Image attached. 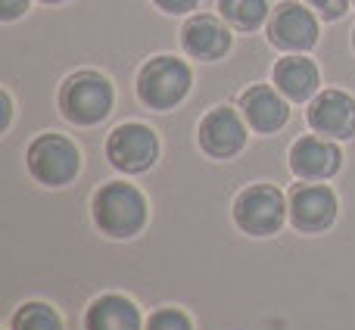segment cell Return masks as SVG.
Segmentation results:
<instances>
[{
  "instance_id": "1",
  "label": "cell",
  "mask_w": 355,
  "mask_h": 330,
  "mask_svg": "<svg viewBox=\"0 0 355 330\" xmlns=\"http://www.w3.org/2000/svg\"><path fill=\"white\" fill-rule=\"evenodd\" d=\"M94 221L110 237H135L147 225V200L125 181L103 184L94 193Z\"/></svg>"
},
{
  "instance_id": "2",
  "label": "cell",
  "mask_w": 355,
  "mask_h": 330,
  "mask_svg": "<svg viewBox=\"0 0 355 330\" xmlns=\"http://www.w3.org/2000/svg\"><path fill=\"white\" fill-rule=\"evenodd\" d=\"M112 85L97 72H75L60 87V110L72 125H97L112 110Z\"/></svg>"
},
{
  "instance_id": "3",
  "label": "cell",
  "mask_w": 355,
  "mask_h": 330,
  "mask_svg": "<svg viewBox=\"0 0 355 330\" xmlns=\"http://www.w3.org/2000/svg\"><path fill=\"white\" fill-rule=\"evenodd\" d=\"M190 66L175 56H156L137 75V97L150 110H175L190 91Z\"/></svg>"
},
{
  "instance_id": "4",
  "label": "cell",
  "mask_w": 355,
  "mask_h": 330,
  "mask_svg": "<svg viewBox=\"0 0 355 330\" xmlns=\"http://www.w3.org/2000/svg\"><path fill=\"white\" fill-rule=\"evenodd\" d=\"M28 171L35 181L47 184V187H62V184L75 181L81 168V153L69 137L62 134H41L31 141L28 153H25Z\"/></svg>"
},
{
  "instance_id": "5",
  "label": "cell",
  "mask_w": 355,
  "mask_h": 330,
  "mask_svg": "<svg viewBox=\"0 0 355 330\" xmlns=\"http://www.w3.org/2000/svg\"><path fill=\"white\" fill-rule=\"evenodd\" d=\"M284 215H287L284 193L271 184H252L234 202V221L240 231L252 234V237H268V234L281 231Z\"/></svg>"
},
{
  "instance_id": "6",
  "label": "cell",
  "mask_w": 355,
  "mask_h": 330,
  "mask_svg": "<svg viewBox=\"0 0 355 330\" xmlns=\"http://www.w3.org/2000/svg\"><path fill=\"white\" fill-rule=\"evenodd\" d=\"M106 159L125 175H141L159 159V137L141 122L119 125L106 141Z\"/></svg>"
},
{
  "instance_id": "7",
  "label": "cell",
  "mask_w": 355,
  "mask_h": 330,
  "mask_svg": "<svg viewBox=\"0 0 355 330\" xmlns=\"http://www.w3.org/2000/svg\"><path fill=\"white\" fill-rule=\"evenodd\" d=\"M268 37L281 50L306 53V50H312L318 44V19L312 16V10H306L296 0L277 3L268 22Z\"/></svg>"
},
{
  "instance_id": "8",
  "label": "cell",
  "mask_w": 355,
  "mask_h": 330,
  "mask_svg": "<svg viewBox=\"0 0 355 330\" xmlns=\"http://www.w3.org/2000/svg\"><path fill=\"white\" fill-rule=\"evenodd\" d=\"M290 218L296 231L318 234L337 218V196L324 184H296L290 193Z\"/></svg>"
},
{
  "instance_id": "9",
  "label": "cell",
  "mask_w": 355,
  "mask_h": 330,
  "mask_svg": "<svg viewBox=\"0 0 355 330\" xmlns=\"http://www.w3.org/2000/svg\"><path fill=\"white\" fill-rule=\"evenodd\" d=\"M246 144V125L231 106H215L200 122V147L215 159H231Z\"/></svg>"
},
{
  "instance_id": "10",
  "label": "cell",
  "mask_w": 355,
  "mask_h": 330,
  "mask_svg": "<svg viewBox=\"0 0 355 330\" xmlns=\"http://www.w3.org/2000/svg\"><path fill=\"white\" fill-rule=\"evenodd\" d=\"M309 125H312L315 134L346 141L355 134V100L343 91L318 94L309 106Z\"/></svg>"
},
{
  "instance_id": "11",
  "label": "cell",
  "mask_w": 355,
  "mask_h": 330,
  "mask_svg": "<svg viewBox=\"0 0 355 330\" xmlns=\"http://www.w3.org/2000/svg\"><path fill=\"white\" fill-rule=\"evenodd\" d=\"M340 162H343V153L327 137H300L290 147V168L302 181H324L337 175Z\"/></svg>"
},
{
  "instance_id": "12",
  "label": "cell",
  "mask_w": 355,
  "mask_h": 330,
  "mask_svg": "<svg viewBox=\"0 0 355 330\" xmlns=\"http://www.w3.org/2000/svg\"><path fill=\"white\" fill-rule=\"evenodd\" d=\"M240 110H243V119L250 122V128L259 131V134H275L290 119L287 100L277 91H271L268 85L246 87V91L240 94Z\"/></svg>"
},
{
  "instance_id": "13",
  "label": "cell",
  "mask_w": 355,
  "mask_h": 330,
  "mask_svg": "<svg viewBox=\"0 0 355 330\" xmlns=\"http://www.w3.org/2000/svg\"><path fill=\"white\" fill-rule=\"evenodd\" d=\"M181 44L193 60H221L231 50V31L225 28V22L215 16H193L181 31Z\"/></svg>"
},
{
  "instance_id": "14",
  "label": "cell",
  "mask_w": 355,
  "mask_h": 330,
  "mask_svg": "<svg viewBox=\"0 0 355 330\" xmlns=\"http://www.w3.org/2000/svg\"><path fill=\"white\" fill-rule=\"evenodd\" d=\"M318 85H321L318 66H315L312 60H306V56H300V53L277 60V66H275V87L287 100L302 103V100H309L315 91H318Z\"/></svg>"
},
{
  "instance_id": "15",
  "label": "cell",
  "mask_w": 355,
  "mask_h": 330,
  "mask_svg": "<svg viewBox=\"0 0 355 330\" xmlns=\"http://www.w3.org/2000/svg\"><path fill=\"white\" fill-rule=\"evenodd\" d=\"M85 330H141V312L125 296H100L87 309Z\"/></svg>"
},
{
  "instance_id": "16",
  "label": "cell",
  "mask_w": 355,
  "mask_h": 330,
  "mask_svg": "<svg viewBox=\"0 0 355 330\" xmlns=\"http://www.w3.org/2000/svg\"><path fill=\"white\" fill-rule=\"evenodd\" d=\"M218 10L237 31H256L268 19V0H218Z\"/></svg>"
},
{
  "instance_id": "17",
  "label": "cell",
  "mask_w": 355,
  "mask_h": 330,
  "mask_svg": "<svg viewBox=\"0 0 355 330\" xmlns=\"http://www.w3.org/2000/svg\"><path fill=\"white\" fill-rule=\"evenodd\" d=\"M12 330H62L60 315L44 302H25L12 315Z\"/></svg>"
},
{
  "instance_id": "18",
  "label": "cell",
  "mask_w": 355,
  "mask_h": 330,
  "mask_svg": "<svg viewBox=\"0 0 355 330\" xmlns=\"http://www.w3.org/2000/svg\"><path fill=\"white\" fill-rule=\"evenodd\" d=\"M147 330H193L190 318L178 309H159L156 315H150Z\"/></svg>"
},
{
  "instance_id": "19",
  "label": "cell",
  "mask_w": 355,
  "mask_h": 330,
  "mask_svg": "<svg viewBox=\"0 0 355 330\" xmlns=\"http://www.w3.org/2000/svg\"><path fill=\"white\" fill-rule=\"evenodd\" d=\"M309 3L321 12L324 22H334V19H340L346 10H349V0H309Z\"/></svg>"
},
{
  "instance_id": "20",
  "label": "cell",
  "mask_w": 355,
  "mask_h": 330,
  "mask_svg": "<svg viewBox=\"0 0 355 330\" xmlns=\"http://www.w3.org/2000/svg\"><path fill=\"white\" fill-rule=\"evenodd\" d=\"M28 10V0H0V19L3 22H12V19L25 16Z\"/></svg>"
},
{
  "instance_id": "21",
  "label": "cell",
  "mask_w": 355,
  "mask_h": 330,
  "mask_svg": "<svg viewBox=\"0 0 355 330\" xmlns=\"http://www.w3.org/2000/svg\"><path fill=\"white\" fill-rule=\"evenodd\" d=\"M159 10H166V12H172V16H178V12H190V10H196L200 6V0H153Z\"/></svg>"
},
{
  "instance_id": "22",
  "label": "cell",
  "mask_w": 355,
  "mask_h": 330,
  "mask_svg": "<svg viewBox=\"0 0 355 330\" xmlns=\"http://www.w3.org/2000/svg\"><path fill=\"white\" fill-rule=\"evenodd\" d=\"M41 3H62V0H41Z\"/></svg>"
},
{
  "instance_id": "23",
  "label": "cell",
  "mask_w": 355,
  "mask_h": 330,
  "mask_svg": "<svg viewBox=\"0 0 355 330\" xmlns=\"http://www.w3.org/2000/svg\"><path fill=\"white\" fill-rule=\"evenodd\" d=\"M352 44H355V35H352Z\"/></svg>"
},
{
  "instance_id": "24",
  "label": "cell",
  "mask_w": 355,
  "mask_h": 330,
  "mask_svg": "<svg viewBox=\"0 0 355 330\" xmlns=\"http://www.w3.org/2000/svg\"><path fill=\"white\" fill-rule=\"evenodd\" d=\"M352 3H355V0H352Z\"/></svg>"
}]
</instances>
